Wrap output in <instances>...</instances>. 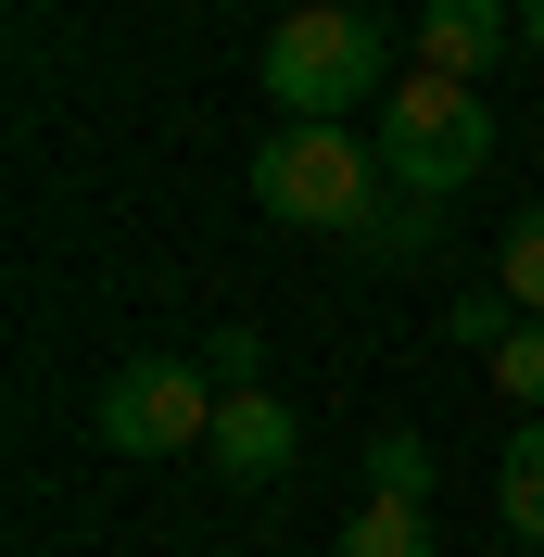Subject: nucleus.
Returning a JSON list of instances; mask_svg holds the SVG:
<instances>
[{
    "label": "nucleus",
    "mask_w": 544,
    "mask_h": 557,
    "mask_svg": "<svg viewBox=\"0 0 544 557\" xmlns=\"http://www.w3.org/2000/svg\"><path fill=\"white\" fill-rule=\"evenodd\" d=\"M519 51H532V64H544V0H519Z\"/></svg>",
    "instance_id": "obj_15"
},
{
    "label": "nucleus",
    "mask_w": 544,
    "mask_h": 557,
    "mask_svg": "<svg viewBox=\"0 0 544 557\" xmlns=\"http://www.w3.org/2000/svg\"><path fill=\"white\" fill-rule=\"evenodd\" d=\"M215 368L203 355H127L102 381V406H89V431H102L114 456H203L215 444Z\"/></svg>",
    "instance_id": "obj_4"
},
{
    "label": "nucleus",
    "mask_w": 544,
    "mask_h": 557,
    "mask_svg": "<svg viewBox=\"0 0 544 557\" xmlns=\"http://www.w3.org/2000/svg\"><path fill=\"white\" fill-rule=\"evenodd\" d=\"M368 494H393V507H431V444H418V431H380V444H368Z\"/></svg>",
    "instance_id": "obj_10"
},
{
    "label": "nucleus",
    "mask_w": 544,
    "mask_h": 557,
    "mask_svg": "<svg viewBox=\"0 0 544 557\" xmlns=\"http://www.w3.org/2000/svg\"><path fill=\"white\" fill-rule=\"evenodd\" d=\"M342 557H431V507L368 494V507H355V532H342Z\"/></svg>",
    "instance_id": "obj_9"
},
{
    "label": "nucleus",
    "mask_w": 544,
    "mask_h": 557,
    "mask_svg": "<svg viewBox=\"0 0 544 557\" xmlns=\"http://www.w3.org/2000/svg\"><path fill=\"white\" fill-rule=\"evenodd\" d=\"M443 242V203H393V228H380V267H431Z\"/></svg>",
    "instance_id": "obj_12"
},
{
    "label": "nucleus",
    "mask_w": 544,
    "mask_h": 557,
    "mask_svg": "<svg viewBox=\"0 0 544 557\" xmlns=\"http://www.w3.org/2000/svg\"><path fill=\"white\" fill-rule=\"evenodd\" d=\"M507 51H519V0H431L418 13V64L456 76V89H481Z\"/></svg>",
    "instance_id": "obj_5"
},
{
    "label": "nucleus",
    "mask_w": 544,
    "mask_h": 557,
    "mask_svg": "<svg viewBox=\"0 0 544 557\" xmlns=\"http://www.w3.org/2000/svg\"><path fill=\"white\" fill-rule=\"evenodd\" d=\"M380 13H355V0H305V13H279L267 38V102L292 114V127H355V102H380L393 76H380Z\"/></svg>",
    "instance_id": "obj_2"
},
{
    "label": "nucleus",
    "mask_w": 544,
    "mask_h": 557,
    "mask_svg": "<svg viewBox=\"0 0 544 557\" xmlns=\"http://www.w3.org/2000/svg\"><path fill=\"white\" fill-rule=\"evenodd\" d=\"M481 381H494V406H519V418H544V317H519L507 343L481 355Z\"/></svg>",
    "instance_id": "obj_8"
},
{
    "label": "nucleus",
    "mask_w": 544,
    "mask_h": 557,
    "mask_svg": "<svg viewBox=\"0 0 544 557\" xmlns=\"http://www.w3.org/2000/svg\"><path fill=\"white\" fill-rule=\"evenodd\" d=\"M254 203L279 215V228H317V242H355L380 253V228H393V165H380V139L355 127H279L267 152H254Z\"/></svg>",
    "instance_id": "obj_1"
},
{
    "label": "nucleus",
    "mask_w": 544,
    "mask_h": 557,
    "mask_svg": "<svg viewBox=\"0 0 544 557\" xmlns=\"http://www.w3.org/2000/svg\"><path fill=\"white\" fill-rule=\"evenodd\" d=\"M494 520H507L519 545L544 557V418H519V431H507V469H494Z\"/></svg>",
    "instance_id": "obj_7"
},
{
    "label": "nucleus",
    "mask_w": 544,
    "mask_h": 557,
    "mask_svg": "<svg viewBox=\"0 0 544 557\" xmlns=\"http://www.w3.org/2000/svg\"><path fill=\"white\" fill-rule=\"evenodd\" d=\"M292 456H305V444H292V406H279L267 381L215 406V444H203L215 482H292Z\"/></svg>",
    "instance_id": "obj_6"
},
{
    "label": "nucleus",
    "mask_w": 544,
    "mask_h": 557,
    "mask_svg": "<svg viewBox=\"0 0 544 557\" xmlns=\"http://www.w3.org/2000/svg\"><path fill=\"white\" fill-rule=\"evenodd\" d=\"M380 165H393L406 203H456V190L494 165V102L456 89V76H431V64H406L380 89Z\"/></svg>",
    "instance_id": "obj_3"
},
{
    "label": "nucleus",
    "mask_w": 544,
    "mask_h": 557,
    "mask_svg": "<svg viewBox=\"0 0 544 557\" xmlns=\"http://www.w3.org/2000/svg\"><path fill=\"white\" fill-rule=\"evenodd\" d=\"M507 330H519V305H507V292H469V305H456V343H469V355H494Z\"/></svg>",
    "instance_id": "obj_13"
},
{
    "label": "nucleus",
    "mask_w": 544,
    "mask_h": 557,
    "mask_svg": "<svg viewBox=\"0 0 544 557\" xmlns=\"http://www.w3.org/2000/svg\"><path fill=\"white\" fill-rule=\"evenodd\" d=\"M418 13H431V0H418Z\"/></svg>",
    "instance_id": "obj_16"
},
{
    "label": "nucleus",
    "mask_w": 544,
    "mask_h": 557,
    "mask_svg": "<svg viewBox=\"0 0 544 557\" xmlns=\"http://www.w3.org/2000/svg\"><path fill=\"white\" fill-rule=\"evenodd\" d=\"M494 292H507L519 317H544V203L507 228V253H494Z\"/></svg>",
    "instance_id": "obj_11"
},
{
    "label": "nucleus",
    "mask_w": 544,
    "mask_h": 557,
    "mask_svg": "<svg viewBox=\"0 0 544 557\" xmlns=\"http://www.w3.org/2000/svg\"><path fill=\"white\" fill-rule=\"evenodd\" d=\"M203 368H215V393H254V368H267V343H254V330H215V343H203Z\"/></svg>",
    "instance_id": "obj_14"
}]
</instances>
